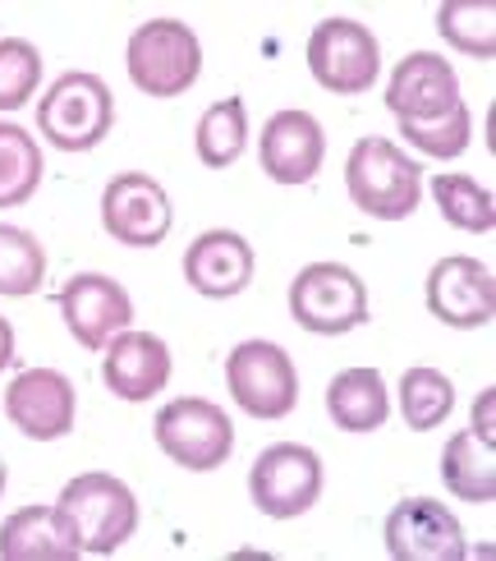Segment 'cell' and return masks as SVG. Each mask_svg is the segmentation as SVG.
I'll return each instance as SVG.
<instances>
[{
	"label": "cell",
	"instance_id": "obj_24",
	"mask_svg": "<svg viewBox=\"0 0 496 561\" xmlns=\"http://www.w3.org/2000/svg\"><path fill=\"white\" fill-rule=\"evenodd\" d=\"M437 33L464 56H496V5L492 0H446L437 10Z\"/></svg>",
	"mask_w": 496,
	"mask_h": 561
},
{
	"label": "cell",
	"instance_id": "obj_3",
	"mask_svg": "<svg viewBox=\"0 0 496 561\" xmlns=\"http://www.w3.org/2000/svg\"><path fill=\"white\" fill-rule=\"evenodd\" d=\"M125 65H129L134 88L148 92V98H184L203 75V46L188 23L152 19L134 28L125 46Z\"/></svg>",
	"mask_w": 496,
	"mask_h": 561
},
{
	"label": "cell",
	"instance_id": "obj_5",
	"mask_svg": "<svg viewBox=\"0 0 496 561\" xmlns=\"http://www.w3.org/2000/svg\"><path fill=\"white\" fill-rule=\"evenodd\" d=\"M157 447L175 465L194 474H207L230 460L234 451V424L221 405L203 401V396H180V401L157 410Z\"/></svg>",
	"mask_w": 496,
	"mask_h": 561
},
{
	"label": "cell",
	"instance_id": "obj_25",
	"mask_svg": "<svg viewBox=\"0 0 496 561\" xmlns=\"http://www.w3.org/2000/svg\"><path fill=\"white\" fill-rule=\"evenodd\" d=\"M451 410H455V387L446 373L410 368L405 378H400V414H405V428H414V433L441 428Z\"/></svg>",
	"mask_w": 496,
	"mask_h": 561
},
{
	"label": "cell",
	"instance_id": "obj_27",
	"mask_svg": "<svg viewBox=\"0 0 496 561\" xmlns=\"http://www.w3.org/2000/svg\"><path fill=\"white\" fill-rule=\"evenodd\" d=\"M432 198L441 207V217L451 221L455 230H474V236H487L496 226V203L483 190L478 180L469 175H437L432 180Z\"/></svg>",
	"mask_w": 496,
	"mask_h": 561
},
{
	"label": "cell",
	"instance_id": "obj_29",
	"mask_svg": "<svg viewBox=\"0 0 496 561\" xmlns=\"http://www.w3.org/2000/svg\"><path fill=\"white\" fill-rule=\"evenodd\" d=\"M400 134L410 138V144L418 152H428V157H460L469 148V138H474V115H469V106H460L451 121H441L432 129H410V125H400Z\"/></svg>",
	"mask_w": 496,
	"mask_h": 561
},
{
	"label": "cell",
	"instance_id": "obj_9",
	"mask_svg": "<svg viewBox=\"0 0 496 561\" xmlns=\"http://www.w3.org/2000/svg\"><path fill=\"white\" fill-rule=\"evenodd\" d=\"M249 493L257 502V511L272 520H295L303 516L318 497H322V460L313 447H299V442H276L263 456L253 460L249 474Z\"/></svg>",
	"mask_w": 496,
	"mask_h": 561
},
{
	"label": "cell",
	"instance_id": "obj_31",
	"mask_svg": "<svg viewBox=\"0 0 496 561\" xmlns=\"http://www.w3.org/2000/svg\"><path fill=\"white\" fill-rule=\"evenodd\" d=\"M14 364V327L10 318H0V368H10Z\"/></svg>",
	"mask_w": 496,
	"mask_h": 561
},
{
	"label": "cell",
	"instance_id": "obj_13",
	"mask_svg": "<svg viewBox=\"0 0 496 561\" xmlns=\"http://www.w3.org/2000/svg\"><path fill=\"white\" fill-rule=\"evenodd\" d=\"M387 552L395 561H464L469 543L460 520L432 497H405L387 516Z\"/></svg>",
	"mask_w": 496,
	"mask_h": 561
},
{
	"label": "cell",
	"instance_id": "obj_20",
	"mask_svg": "<svg viewBox=\"0 0 496 561\" xmlns=\"http://www.w3.org/2000/svg\"><path fill=\"white\" fill-rule=\"evenodd\" d=\"M79 548L56 516V506H23L0 525V561H74Z\"/></svg>",
	"mask_w": 496,
	"mask_h": 561
},
{
	"label": "cell",
	"instance_id": "obj_28",
	"mask_svg": "<svg viewBox=\"0 0 496 561\" xmlns=\"http://www.w3.org/2000/svg\"><path fill=\"white\" fill-rule=\"evenodd\" d=\"M42 79V56L33 42L23 37H0V111L28 106Z\"/></svg>",
	"mask_w": 496,
	"mask_h": 561
},
{
	"label": "cell",
	"instance_id": "obj_4",
	"mask_svg": "<svg viewBox=\"0 0 496 561\" xmlns=\"http://www.w3.org/2000/svg\"><path fill=\"white\" fill-rule=\"evenodd\" d=\"M115 125V92L97 75H60L37 102V129L60 152H92Z\"/></svg>",
	"mask_w": 496,
	"mask_h": 561
},
{
	"label": "cell",
	"instance_id": "obj_30",
	"mask_svg": "<svg viewBox=\"0 0 496 561\" xmlns=\"http://www.w3.org/2000/svg\"><path fill=\"white\" fill-rule=\"evenodd\" d=\"M474 428H478V437H487V442H492V391H487L483 401L474 405Z\"/></svg>",
	"mask_w": 496,
	"mask_h": 561
},
{
	"label": "cell",
	"instance_id": "obj_8",
	"mask_svg": "<svg viewBox=\"0 0 496 561\" xmlns=\"http://www.w3.org/2000/svg\"><path fill=\"white\" fill-rule=\"evenodd\" d=\"M387 106L400 125L410 129H432L464 106L460 102V75L451 60H441L437 51H414L395 65V75L387 83Z\"/></svg>",
	"mask_w": 496,
	"mask_h": 561
},
{
	"label": "cell",
	"instance_id": "obj_16",
	"mask_svg": "<svg viewBox=\"0 0 496 561\" xmlns=\"http://www.w3.org/2000/svg\"><path fill=\"white\" fill-rule=\"evenodd\" d=\"M428 309L446 327H487L496 313V280L478 259H441L428 272Z\"/></svg>",
	"mask_w": 496,
	"mask_h": 561
},
{
	"label": "cell",
	"instance_id": "obj_2",
	"mask_svg": "<svg viewBox=\"0 0 496 561\" xmlns=\"http://www.w3.org/2000/svg\"><path fill=\"white\" fill-rule=\"evenodd\" d=\"M345 190L359 213L377 221H405L423 198V171L391 138H359L345 161Z\"/></svg>",
	"mask_w": 496,
	"mask_h": 561
},
{
	"label": "cell",
	"instance_id": "obj_15",
	"mask_svg": "<svg viewBox=\"0 0 496 561\" xmlns=\"http://www.w3.org/2000/svg\"><path fill=\"white\" fill-rule=\"evenodd\" d=\"M257 157L276 184H309L322 171L326 134L309 111H276L257 134Z\"/></svg>",
	"mask_w": 496,
	"mask_h": 561
},
{
	"label": "cell",
	"instance_id": "obj_22",
	"mask_svg": "<svg viewBox=\"0 0 496 561\" xmlns=\"http://www.w3.org/2000/svg\"><path fill=\"white\" fill-rule=\"evenodd\" d=\"M194 148H198V161L211 171L234 167L249 148V106H244V98H221L217 106H207L203 121H198V134H194Z\"/></svg>",
	"mask_w": 496,
	"mask_h": 561
},
{
	"label": "cell",
	"instance_id": "obj_14",
	"mask_svg": "<svg viewBox=\"0 0 496 561\" xmlns=\"http://www.w3.org/2000/svg\"><path fill=\"white\" fill-rule=\"evenodd\" d=\"M74 410H79V396L74 382L56 368H28L19 373L5 391V414L10 424L23 437H37V442H56L74 428Z\"/></svg>",
	"mask_w": 496,
	"mask_h": 561
},
{
	"label": "cell",
	"instance_id": "obj_11",
	"mask_svg": "<svg viewBox=\"0 0 496 561\" xmlns=\"http://www.w3.org/2000/svg\"><path fill=\"white\" fill-rule=\"evenodd\" d=\"M171 198L152 175H138L125 171L106 184L102 194V226L115 244H129V249H152L171 236Z\"/></svg>",
	"mask_w": 496,
	"mask_h": 561
},
{
	"label": "cell",
	"instance_id": "obj_18",
	"mask_svg": "<svg viewBox=\"0 0 496 561\" xmlns=\"http://www.w3.org/2000/svg\"><path fill=\"white\" fill-rule=\"evenodd\" d=\"M171 350L152 332H120L106 345L102 378L120 401H148L165 382H171Z\"/></svg>",
	"mask_w": 496,
	"mask_h": 561
},
{
	"label": "cell",
	"instance_id": "obj_12",
	"mask_svg": "<svg viewBox=\"0 0 496 561\" xmlns=\"http://www.w3.org/2000/svg\"><path fill=\"white\" fill-rule=\"evenodd\" d=\"M60 313H65V327L74 332V341H79L83 350H106L111 336L129 332V322H134V299H129V290H125L115 276L79 272V276L65 280V290H60Z\"/></svg>",
	"mask_w": 496,
	"mask_h": 561
},
{
	"label": "cell",
	"instance_id": "obj_32",
	"mask_svg": "<svg viewBox=\"0 0 496 561\" xmlns=\"http://www.w3.org/2000/svg\"><path fill=\"white\" fill-rule=\"evenodd\" d=\"M0 493H5V456H0Z\"/></svg>",
	"mask_w": 496,
	"mask_h": 561
},
{
	"label": "cell",
	"instance_id": "obj_17",
	"mask_svg": "<svg viewBox=\"0 0 496 561\" xmlns=\"http://www.w3.org/2000/svg\"><path fill=\"white\" fill-rule=\"evenodd\" d=\"M253 244L234 230H203V236L184 249V280L207 299H234L249 290L253 280Z\"/></svg>",
	"mask_w": 496,
	"mask_h": 561
},
{
	"label": "cell",
	"instance_id": "obj_26",
	"mask_svg": "<svg viewBox=\"0 0 496 561\" xmlns=\"http://www.w3.org/2000/svg\"><path fill=\"white\" fill-rule=\"evenodd\" d=\"M42 276H46V249L37 244V236L0 221V295L28 299L42 290Z\"/></svg>",
	"mask_w": 496,
	"mask_h": 561
},
{
	"label": "cell",
	"instance_id": "obj_19",
	"mask_svg": "<svg viewBox=\"0 0 496 561\" xmlns=\"http://www.w3.org/2000/svg\"><path fill=\"white\" fill-rule=\"evenodd\" d=\"M326 414L331 424L345 433H372L387 424L391 414V396L377 368H345L331 378L326 387Z\"/></svg>",
	"mask_w": 496,
	"mask_h": 561
},
{
	"label": "cell",
	"instance_id": "obj_21",
	"mask_svg": "<svg viewBox=\"0 0 496 561\" xmlns=\"http://www.w3.org/2000/svg\"><path fill=\"white\" fill-rule=\"evenodd\" d=\"M441 479L460 502H492L496 497V456L492 442L478 433H455L441 451Z\"/></svg>",
	"mask_w": 496,
	"mask_h": 561
},
{
	"label": "cell",
	"instance_id": "obj_6",
	"mask_svg": "<svg viewBox=\"0 0 496 561\" xmlns=\"http://www.w3.org/2000/svg\"><path fill=\"white\" fill-rule=\"evenodd\" d=\"M226 382L234 405L253 419H286L299 405L295 359L276 341H240L226 355Z\"/></svg>",
	"mask_w": 496,
	"mask_h": 561
},
{
	"label": "cell",
	"instance_id": "obj_1",
	"mask_svg": "<svg viewBox=\"0 0 496 561\" xmlns=\"http://www.w3.org/2000/svg\"><path fill=\"white\" fill-rule=\"evenodd\" d=\"M56 516L79 552L111 557L134 539L138 502L129 493V483H120L115 474H79L60 488Z\"/></svg>",
	"mask_w": 496,
	"mask_h": 561
},
{
	"label": "cell",
	"instance_id": "obj_10",
	"mask_svg": "<svg viewBox=\"0 0 496 561\" xmlns=\"http://www.w3.org/2000/svg\"><path fill=\"white\" fill-rule=\"evenodd\" d=\"M309 69L326 92L359 98V92L372 88L377 69H382L377 37L354 19H322L309 37Z\"/></svg>",
	"mask_w": 496,
	"mask_h": 561
},
{
	"label": "cell",
	"instance_id": "obj_23",
	"mask_svg": "<svg viewBox=\"0 0 496 561\" xmlns=\"http://www.w3.org/2000/svg\"><path fill=\"white\" fill-rule=\"evenodd\" d=\"M37 138L19 125H0V207H23L42 184Z\"/></svg>",
	"mask_w": 496,
	"mask_h": 561
},
{
	"label": "cell",
	"instance_id": "obj_7",
	"mask_svg": "<svg viewBox=\"0 0 496 561\" xmlns=\"http://www.w3.org/2000/svg\"><path fill=\"white\" fill-rule=\"evenodd\" d=\"M290 313L313 336H345L368 322V286L341 263H309L290 286Z\"/></svg>",
	"mask_w": 496,
	"mask_h": 561
}]
</instances>
